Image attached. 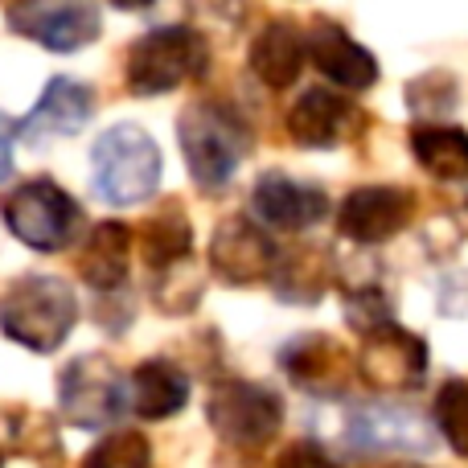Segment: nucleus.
<instances>
[{
	"mask_svg": "<svg viewBox=\"0 0 468 468\" xmlns=\"http://www.w3.org/2000/svg\"><path fill=\"white\" fill-rule=\"evenodd\" d=\"M177 144L197 189H222L250 153V128L227 99H194L177 115Z\"/></svg>",
	"mask_w": 468,
	"mask_h": 468,
	"instance_id": "1",
	"label": "nucleus"
},
{
	"mask_svg": "<svg viewBox=\"0 0 468 468\" xmlns=\"http://www.w3.org/2000/svg\"><path fill=\"white\" fill-rule=\"evenodd\" d=\"M74 321H79V300H74L70 283L58 275H21L0 296L5 337L33 354H54L70 337Z\"/></svg>",
	"mask_w": 468,
	"mask_h": 468,
	"instance_id": "2",
	"label": "nucleus"
},
{
	"mask_svg": "<svg viewBox=\"0 0 468 468\" xmlns=\"http://www.w3.org/2000/svg\"><path fill=\"white\" fill-rule=\"evenodd\" d=\"M95 194L112 206H140L161 186V148L140 123H115L90 148Z\"/></svg>",
	"mask_w": 468,
	"mask_h": 468,
	"instance_id": "3",
	"label": "nucleus"
},
{
	"mask_svg": "<svg viewBox=\"0 0 468 468\" xmlns=\"http://www.w3.org/2000/svg\"><path fill=\"white\" fill-rule=\"evenodd\" d=\"M206 62H210V46L194 25H161L132 41L123 79L132 95H169L202 79Z\"/></svg>",
	"mask_w": 468,
	"mask_h": 468,
	"instance_id": "4",
	"label": "nucleus"
},
{
	"mask_svg": "<svg viewBox=\"0 0 468 468\" xmlns=\"http://www.w3.org/2000/svg\"><path fill=\"white\" fill-rule=\"evenodd\" d=\"M0 214H5V227L13 230L25 247L46 250V255L66 250L82 234V227H87L82 206L49 177H33V181H25V186H16L13 194L5 197Z\"/></svg>",
	"mask_w": 468,
	"mask_h": 468,
	"instance_id": "5",
	"label": "nucleus"
},
{
	"mask_svg": "<svg viewBox=\"0 0 468 468\" xmlns=\"http://www.w3.org/2000/svg\"><path fill=\"white\" fill-rule=\"evenodd\" d=\"M206 420H210L214 436L222 444L239 448V452H255V448L271 444L275 431L283 423V399L271 387L250 378H222L210 387L206 399Z\"/></svg>",
	"mask_w": 468,
	"mask_h": 468,
	"instance_id": "6",
	"label": "nucleus"
},
{
	"mask_svg": "<svg viewBox=\"0 0 468 468\" xmlns=\"http://www.w3.org/2000/svg\"><path fill=\"white\" fill-rule=\"evenodd\" d=\"M58 407L74 428H112L128 411V378L103 354H82L58 378Z\"/></svg>",
	"mask_w": 468,
	"mask_h": 468,
	"instance_id": "7",
	"label": "nucleus"
},
{
	"mask_svg": "<svg viewBox=\"0 0 468 468\" xmlns=\"http://www.w3.org/2000/svg\"><path fill=\"white\" fill-rule=\"evenodd\" d=\"M357 378L378 395H407L428 378V341L395 321L366 333L357 349Z\"/></svg>",
	"mask_w": 468,
	"mask_h": 468,
	"instance_id": "8",
	"label": "nucleus"
},
{
	"mask_svg": "<svg viewBox=\"0 0 468 468\" xmlns=\"http://www.w3.org/2000/svg\"><path fill=\"white\" fill-rule=\"evenodd\" d=\"M366 132V112L329 87H308L288 112V136L300 148H341Z\"/></svg>",
	"mask_w": 468,
	"mask_h": 468,
	"instance_id": "9",
	"label": "nucleus"
},
{
	"mask_svg": "<svg viewBox=\"0 0 468 468\" xmlns=\"http://www.w3.org/2000/svg\"><path fill=\"white\" fill-rule=\"evenodd\" d=\"M90 115H95V90H90L87 82H79V79L58 74V79L46 82L37 107L16 123L13 136L25 140L29 148H46L49 140L79 136V132L90 123Z\"/></svg>",
	"mask_w": 468,
	"mask_h": 468,
	"instance_id": "10",
	"label": "nucleus"
},
{
	"mask_svg": "<svg viewBox=\"0 0 468 468\" xmlns=\"http://www.w3.org/2000/svg\"><path fill=\"white\" fill-rule=\"evenodd\" d=\"M415 218V194L403 186H357L354 194L341 202L337 227L349 242L362 247H378L390 242L407 222Z\"/></svg>",
	"mask_w": 468,
	"mask_h": 468,
	"instance_id": "11",
	"label": "nucleus"
},
{
	"mask_svg": "<svg viewBox=\"0 0 468 468\" xmlns=\"http://www.w3.org/2000/svg\"><path fill=\"white\" fill-rule=\"evenodd\" d=\"M275 267V242L263 227L247 218V214H230V218L218 222L210 239V271L218 275L222 283H259L267 280Z\"/></svg>",
	"mask_w": 468,
	"mask_h": 468,
	"instance_id": "12",
	"label": "nucleus"
},
{
	"mask_svg": "<svg viewBox=\"0 0 468 468\" xmlns=\"http://www.w3.org/2000/svg\"><path fill=\"white\" fill-rule=\"evenodd\" d=\"M304 58H313V66L329 82H337L341 95L346 90H370L378 82V58L354 41L333 16H313V25L304 29Z\"/></svg>",
	"mask_w": 468,
	"mask_h": 468,
	"instance_id": "13",
	"label": "nucleus"
},
{
	"mask_svg": "<svg viewBox=\"0 0 468 468\" xmlns=\"http://www.w3.org/2000/svg\"><path fill=\"white\" fill-rule=\"evenodd\" d=\"M8 25L54 54H74L103 33V13L95 5H13Z\"/></svg>",
	"mask_w": 468,
	"mask_h": 468,
	"instance_id": "14",
	"label": "nucleus"
},
{
	"mask_svg": "<svg viewBox=\"0 0 468 468\" xmlns=\"http://www.w3.org/2000/svg\"><path fill=\"white\" fill-rule=\"evenodd\" d=\"M280 366L300 390L337 399L349 382V349L329 333H300L280 349Z\"/></svg>",
	"mask_w": 468,
	"mask_h": 468,
	"instance_id": "15",
	"label": "nucleus"
},
{
	"mask_svg": "<svg viewBox=\"0 0 468 468\" xmlns=\"http://www.w3.org/2000/svg\"><path fill=\"white\" fill-rule=\"evenodd\" d=\"M346 440L362 452H428L431 431L423 428L420 411L390 403H366L349 411Z\"/></svg>",
	"mask_w": 468,
	"mask_h": 468,
	"instance_id": "16",
	"label": "nucleus"
},
{
	"mask_svg": "<svg viewBox=\"0 0 468 468\" xmlns=\"http://www.w3.org/2000/svg\"><path fill=\"white\" fill-rule=\"evenodd\" d=\"M250 206L271 230H308L329 214V197L313 181H296L288 173H263L250 189Z\"/></svg>",
	"mask_w": 468,
	"mask_h": 468,
	"instance_id": "17",
	"label": "nucleus"
},
{
	"mask_svg": "<svg viewBox=\"0 0 468 468\" xmlns=\"http://www.w3.org/2000/svg\"><path fill=\"white\" fill-rule=\"evenodd\" d=\"M304 70V29L292 16H275L250 41V74L267 90H283Z\"/></svg>",
	"mask_w": 468,
	"mask_h": 468,
	"instance_id": "18",
	"label": "nucleus"
},
{
	"mask_svg": "<svg viewBox=\"0 0 468 468\" xmlns=\"http://www.w3.org/2000/svg\"><path fill=\"white\" fill-rule=\"evenodd\" d=\"M333 275H337V259H333L329 247H288L275 250V267L267 280L275 283V296L288 300V304H316V300L329 292Z\"/></svg>",
	"mask_w": 468,
	"mask_h": 468,
	"instance_id": "19",
	"label": "nucleus"
},
{
	"mask_svg": "<svg viewBox=\"0 0 468 468\" xmlns=\"http://www.w3.org/2000/svg\"><path fill=\"white\" fill-rule=\"evenodd\" d=\"M189 403V378L169 357H144L128 378V407L140 420H169Z\"/></svg>",
	"mask_w": 468,
	"mask_h": 468,
	"instance_id": "20",
	"label": "nucleus"
},
{
	"mask_svg": "<svg viewBox=\"0 0 468 468\" xmlns=\"http://www.w3.org/2000/svg\"><path fill=\"white\" fill-rule=\"evenodd\" d=\"M128 259H132V227L123 222H99L87 230L79 247V275L95 292H115L128 280Z\"/></svg>",
	"mask_w": 468,
	"mask_h": 468,
	"instance_id": "21",
	"label": "nucleus"
},
{
	"mask_svg": "<svg viewBox=\"0 0 468 468\" xmlns=\"http://www.w3.org/2000/svg\"><path fill=\"white\" fill-rule=\"evenodd\" d=\"M189 250H194V227H189V214L181 210L177 202L161 206V210L140 227V255H144V267L153 275L186 263Z\"/></svg>",
	"mask_w": 468,
	"mask_h": 468,
	"instance_id": "22",
	"label": "nucleus"
},
{
	"mask_svg": "<svg viewBox=\"0 0 468 468\" xmlns=\"http://www.w3.org/2000/svg\"><path fill=\"white\" fill-rule=\"evenodd\" d=\"M411 153L440 181H468V132L456 123H415Z\"/></svg>",
	"mask_w": 468,
	"mask_h": 468,
	"instance_id": "23",
	"label": "nucleus"
},
{
	"mask_svg": "<svg viewBox=\"0 0 468 468\" xmlns=\"http://www.w3.org/2000/svg\"><path fill=\"white\" fill-rule=\"evenodd\" d=\"M153 300L161 313L169 316H186L202 304V271H194V263H177L169 271L153 275Z\"/></svg>",
	"mask_w": 468,
	"mask_h": 468,
	"instance_id": "24",
	"label": "nucleus"
},
{
	"mask_svg": "<svg viewBox=\"0 0 468 468\" xmlns=\"http://www.w3.org/2000/svg\"><path fill=\"white\" fill-rule=\"evenodd\" d=\"M82 464L87 468H153V444H148L144 431L123 428L99 440Z\"/></svg>",
	"mask_w": 468,
	"mask_h": 468,
	"instance_id": "25",
	"label": "nucleus"
},
{
	"mask_svg": "<svg viewBox=\"0 0 468 468\" xmlns=\"http://www.w3.org/2000/svg\"><path fill=\"white\" fill-rule=\"evenodd\" d=\"M456 103H461V90H456L452 74H444V70H428L415 82H407V107L420 115V123L444 120Z\"/></svg>",
	"mask_w": 468,
	"mask_h": 468,
	"instance_id": "26",
	"label": "nucleus"
},
{
	"mask_svg": "<svg viewBox=\"0 0 468 468\" xmlns=\"http://www.w3.org/2000/svg\"><path fill=\"white\" fill-rule=\"evenodd\" d=\"M436 428L452 452L468 456V378H448L436 395Z\"/></svg>",
	"mask_w": 468,
	"mask_h": 468,
	"instance_id": "27",
	"label": "nucleus"
},
{
	"mask_svg": "<svg viewBox=\"0 0 468 468\" xmlns=\"http://www.w3.org/2000/svg\"><path fill=\"white\" fill-rule=\"evenodd\" d=\"M275 468H337V464H333V456L324 452L316 440H292L280 452Z\"/></svg>",
	"mask_w": 468,
	"mask_h": 468,
	"instance_id": "28",
	"label": "nucleus"
},
{
	"mask_svg": "<svg viewBox=\"0 0 468 468\" xmlns=\"http://www.w3.org/2000/svg\"><path fill=\"white\" fill-rule=\"evenodd\" d=\"M13 173V123L0 115V181Z\"/></svg>",
	"mask_w": 468,
	"mask_h": 468,
	"instance_id": "29",
	"label": "nucleus"
},
{
	"mask_svg": "<svg viewBox=\"0 0 468 468\" xmlns=\"http://www.w3.org/2000/svg\"><path fill=\"white\" fill-rule=\"evenodd\" d=\"M0 468H5V461H0Z\"/></svg>",
	"mask_w": 468,
	"mask_h": 468,
	"instance_id": "30",
	"label": "nucleus"
},
{
	"mask_svg": "<svg viewBox=\"0 0 468 468\" xmlns=\"http://www.w3.org/2000/svg\"><path fill=\"white\" fill-rule=\"evenodd\" d=\"M464 206H468V202H464Z\"/></svg>",
	"mask_w": 468,
	"mask_h": 468,
	"instance_id": "31",
	"label": "nucleus"
}]
</instances>
